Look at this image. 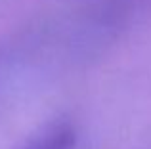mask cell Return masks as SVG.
Masks as SVG:
<instances>
[{
    "instance_id": "6da1fadb",
    "label": "cell",
    "mask_w": 151,
    "mask_h": 149,
    "mask_svg": "<svg viewBox=\"0 0 151 149\" xmlns=\"http://www.w3.org/2000/svg\"><path fill=\"white\" fill-rule=\"evenodd\" d=\"M75 132L67 122H54L35 136L23 149H73Z\"/></svg>"
}]
</instances>
